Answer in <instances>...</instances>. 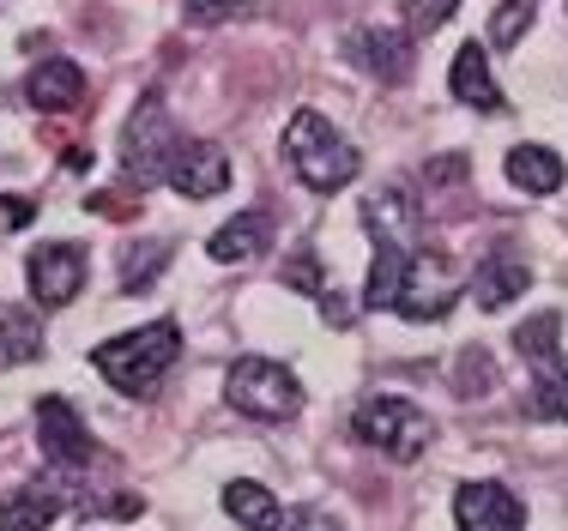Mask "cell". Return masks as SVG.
Instances as JSON below:
<instances>
[{"mask_svg": "<svg viewBox=\"0 0 568 531\" xmlns=\"http://www.w3.org/2000/svg\"><path fill=\"white\" fill-rule=\"evenodd\" d=\"M85 290V248L79 242H37L31 254V296L43 308H67Z\"/></svg>", "mask_w": 568, "mask_h": 531, "instance_id": "obj_7", "label": "cell"}, {"mask_svg": "<svg viewBox=\"0 0 568 531\" xmlns=\"http://www.w3.org/2000/svg\"><path fill=\"white\" fill-rule=\"evenodd\" d=\"M454 520L459 531H526V508L503 483H459Z\"/></svg>", "mask_w": 568, "mask_h": 531, "instance_id": "obj_10", "label": "cell"}, {"mask_svg": "<svg viewBox=\"0 0 568 531\" xmlns=\"http://www.w3.org/2000/svg\"><path fill=\"white\" fill-rule=\"evenodd\" d=\"M224 399L236 405L242 417H254V423H284V417L303 411V387H296V375L284 369L273 357H236L224 375Z\"/></svg>", "mask_w": 568, "mask_h": 531, "instance_id": "obj_3", "label": "cell"}, {"mask_svg": "<svg viewBox=\"0 0 568 531\" xmlns=\"http://www.w3.org/2000/svg\"><path fill=\"white\" fill-rule=\"evenodd\" d=\"M526 284H532V272H526L520 254H514V248H490V254L478 261V272H471L466 290L478 296V308H490V315H496V308H508L514 296L526 290Z\"/></svg>", "mask_w": 568, "mask_h": 531, "instance_id": "obj_12", "label": "cell"}, {"mask_svg": "<svg viewBox=\"0 0 568 531\" xmlns=\"http://www.w3.org/2000/svg\"><path fill=\"white\" fill-rule=\"evenodd\" d=\"M508 182L526 194H557L562 187V157L550 145H514L508 152Z\"/></svg>", "mask_w": 568, "mask_h": 531, "instance_id": "obj_19", "label": "cell"}, {"mask_svg": "<svg viewBox=\"0 0 568 531\" xmlns=\"http://www.w3.org/2000/svg\"><path fill=\"white\" fill-rule=\"evenodd\" d=\"M37 447H43V459L49 466H61V471H79V466H91V435L85 423H79V411L67 399H43L37 405Z\"/></svg>", "mask_w": 568, "mask_h": 531, "instance_id": "obj_9", "label": "cell"}, {"mask_svg": "<svg viewBox=\"0 0 568 531\" xmlns=\"http://www.w3.org/2000/svg\"><path fill=\"white\" fill-rule=\"evenodd\" d=\"M24 98H31V109H43V115H67V109L85 103V73H79V61H67V54H49V61L24 79Z\"/></svg>", "mask_w": 568, "mask_h": 531, "instance_id": "obj_11", "label": "cell"}, {"mask_svg": "<svg viewBox=\"0 0 568 531\" xmlns=\"http://www.w3.org/2000/svg\"><path fill=\"white\" fill-rule=\"evenodd\" d=\"M266 242H273L266 212H242V217H230V224L212 229L206 254H212L219 266H248V261H261V254H266Z\"/></svg>", "mask_w": 568, "mask_h": 531, "instance_id": "obj_13", "label": "cell"}, {"mask_svg": "<svg viewBox=\"0 0 568 531\" xmlns=\"http://www.w3.org/2000/svg\"><path fill=\"white\" fill-rule=\"evenodd\" d=\"M175 362H182V326L175 320H152V326H140V333L103 338V345L91 350V369L110 380L115 392H128V399L158 392V380H164Z\"/></svg>", "mask_w": 568, "mask_h": 531, "instance_id": "obj_1", "label": "cell"}, {"mask_svg": "<svg viewBox=\"0 0 568 531\" xmlns=\"http://www.w3.org/2000/svg\"><path fill=\"white\" fill-rule=\"evenodd\" d=\"M284 284H296V290L321 296V272H315V261H308V254H296V261L284 266Z\"/></svg>", "mask_w": 568, "mask_h": 531, "instance_id": "obj_28", "label": "cell"}, {"mask_svg": "<svg viewBox=\"0 0 568 531\" xmlns=\"http://www.w3.org/2000/svg\"><path fill=\"white\" fill-rule=\"evenodd\" d=\"M557 333H562V320L557 315H538V320H526L520 333H514V345H520V357H532L538 369H562V345H557Z\"/></svg>", "mask_w": 568, "mask_h": 531, "instance_id": "obj_21", "label": "cell"}, {"mask_svg": "<svg viewBox=\"0 0 568 531\" xmlns=\"http://www.w3.org/2000/svg\"><path fill=\"white\" fill-rule=\"evenodd\" d=\"M496 387V362H490V350H459V369H454V392L459 399H484V392Z\"/></svg>", "mask_w": 568, "mask_h": 531, "instance_id": "obj_23", "label": "cell"}, {"mask_svg": "<svg viewBox=\"0 0 568 531\" xmlns=\"http://www.w3.org/2000/svg\"><path fill=\"white\" fill-rule=\"evenodd\" d=\"M351 435H357L363 447H375V453L399 459V466H412V459L429 453V441H436V423H429L424 411H417L412 399H363L357 417H351Z\"/></svg>", "mask_w": 568, "mask_h": 531, "instance_id": "obj_4", "label": "cell"}, {"mask_svg": "<svg viewBox=\"0 0 568 531\" xmlns=\"http://www.w3.org/2000/svg\"><path fill=\"white\" fill-rule=\"evenodd\" d=\"M164 182H170L182 200H212V194H224V187H230V157H224V145H212V140H182V145L170 152Z\"/></svg>", "mask_w": 568, "mask_h": 531, "instance_id": "obj_8", "label": "cell"}, {"mask_svg": "<svg viewBox=\"0 0 568 531\" xmlns=\"http://www.w3.org/2000/svg\"><path fill=\"white\" fill-rule=\"evenodd\" d=\"M175 145H182V133H175L164 98L145 91L140 109L128 115V133H121V163H128V175H140V182H164Z\"/></svg>", "mask_w": 568, "mask_h": 531, "instance_id": "obj_5", "label": "cell"}, {"mask_svg": "<svg viewBox=\"0 0 568 531\" xmlns=\"http://www.w3.org/2000/svg\"><path fill=\"white\" fill-rule=\"evenodd\" d=\"M405 261H412V248H399V242H375V266H369V290H363V308H394V303H399Z\"/></svg>", "mask_w": 568, "mask_h": 531, "instance_id": "obj_20", "label": "cell"}, {"mask_svg": "<svg viewBox=\"0 0 568 531\" xmlns=\"http://www.w3.org/2000/svg\"><path fill=\"white\" fill-rule=\"evenodd\" d=\"M224 513H230L242 531H278V520H284V508H278L273 489H266V483H248V478L224 483Z\"/></svg>", "mask_w": 568, "mask_h": 531, "instance_id": "obj_17", "label": "cell"}, {"mask_svg": "<svg viewBox=\"0 0 568 531\" xmlns=\"http://www.w3.org/2000/svg\"><path fill=\"white\" fill-rule=\"evenodd\" d=\"M296 531H333V525H321V520H303V525H296Z\"/></svg>", "mask_w": 568, "mask_h": 531, "instance_id": "obj_33", "label": "cell"}, {"mask_svg": "<svg viewBox=\"0 0 568 531\" xmlns=\"http://www.w3.org/2000/svg\"><path fill=\"white\" fill-rule=\"evenodd\" d=\"M459 290H466V284H459V272H454L448 254H412V261H405L394 308L405 320H442L459 303Z\"/></svg>", "mask_w": 568, "mask_h": 531, "instance_id": "obj_6", "label": "cell"}, {"mask_svg": "<svg viewBox=\"0 0 568 531\" xmlns=\"http://www.w3.org/2000/svg\"><path fill=\"white\" fill-rule=\"evenodd\" d=\"M164 261H170V242H145V248H128V261H121V290L140 296L145 284L164 272Z\"/></svg>", "mask_w": 568, "mask_h": 531, "instance_id": "obj_24", "label": "cell"}, {"mask_svg": "<svg viewBox=\"0 0 568 531\" xmlns=\"http://www.w3.org/2000/svg\"><path fill=\"white\" fill-rule=\"evenodd\" d=\"M526 24H532V0H503L490 12V49H514Z\"/></svg>", "mask_w": 568, "mask_h": 531, "instance_id": "obj_25", "label": "cell"}, {"mask_svg": "<svg viewBox=\"0 0 568 531\" xmlns=\"http://www.w3.org/2000/svg\"><path fill=\"white\" fill-rule=\"evenodd\" d=\"M61 520V489L49 483H24L0 501V531H49Z\"/></svg>", "mask_w": 568, "mask_h": 531, "instance_id": "obj_15", "label": "cell"}, {"mask_svg": "<svg viewBox=\"0 0 568 531\" xmlns=\"http://www.w3.org/2000/svg\"><path fill=\"white\" fill-rule=\"evenodd\" d=\"M459 175H466V157H442V163H429V170H424V182L442 187V182H459Z\"/></svg>", "mask_w": 568, "mask_h": 531, "instance_id": "obj_31", "label": "cell"}, {"mask_svg": "<svg viewBox=\"0 0 568 531\" xmlns=\"http://www.w3.org/2000/svg\"><path fill=\"white\" fill-rule=\"evenodd\" d=\"M532 411H538V417H557V423H568V375H562V369L538 375V387H532Z\"/></svg>", "mask_w": 568, "mask_h": 531, "instance_id": "obj_26", "label": "cell"}, {"mask_svg": "<svg viewBox=\"0 0 568 531\" xmlns=\"http://www.w3.org/2000/svg\"><path fill=\"white\" fill-rule=\"evenodd\" d=\"M236 7H242V0H187V19H194V24H219Z\"/></svg>", "mask_w": 568, "mask_h": 531, "instance_id": "obj_29", "label": "cell"}, {"mask_svg": "<svg viewBox=\"0 0 568 531\" xmlns=\"http://www.w3.org/2000/svg\"><path fill=\"white\" fill-rule=\"evenodd\" d=\"M405 31L412 37H424V31H436V24H448L454 12H459V0H405Z\"/></svg>", "mask_w": 568, "mask_h": 531, "instance_id": "obj_27", "label": "cell"}, {"mask_svg": "<svg viewBox=\"0 0 568 531\" xmlns=\"http://www.w3.org/2000/svg\"><path fill=\"white\" fill-rule=\"evenodd\" d=\"M31 217V200H7V224H24Z\"/></svg>", "mask_w": 568, "mask_h": 531, "instance_id": "obj_32", "label": "cell"}, {"mask_svg": "<svg viewBox=\"0 0 568 531\" xmlns=\"http://www.w3.org/2000/svg\"><path fill=\"white\" fill-rule=\"evenodd\" d=\"M284 157H291V170L303 175V187H315V194H339V187H351L363 170L357 145H351L327 115H315V109H296L291 115V127H284Z\"/></svg>", "mask_w": 568, "mask_h": 531, "instance_id": "obj_2", "label": "cell"}, {"mask_svg": "<svg viewBox=\"0 0 568 531\" xmlns=\"http://www.w3.org/2000/svg\"><path fill=\"white\" fill-rule=\"evenodd\" d=\"M363 217H369L375 242H399V248H412V242H417V200L399 194V187H387L382 200H369Z\"/></svg>", "mask_w": 568, "mask_h": 531, "instance_id": "obj_18", "label": "cell"}, {"mask_svg": "<svg viewBox=\"0 0 568 531\" xmlns=\"http://www.w3.org/2000/svg\"><path fill=\"white\" fill-rule=\"evenodd\" d=\"M85 212H103V217H133L140 212V200H110V194H91Z\"/></svg>", "mask_w": 568, "mask_h": 531, "instance_id": "obj_30", "label": "cell"}, {"mask_svg": "<svg viewBox=\"0 0 568 531\" xmlns=\"http://www.w3.org/2000/svg\"><path fill=\"white\" fill-rule=\"evenodd\" d=\"M351 54H357L375 79H387V85H399V79L412 73V43H405L399 31H351Z\"/></svg>", "mask_w": 568, "mask_h": 531, "instance_id": "obj_16", "label": "cell"}, {"mask_svg": "<svg viewBox=\"0 0 568 531\" xmlns=\"http://www.w3.org/2000/svg\"><path fill=\"white\" fill-rule=\"evenodd\" d=\"M43 357V326L31 315H0V362H37Z\"/></svg>", "mask_w": 568, "mask_h": 531, "instance_id": "obj_22", "label": "cell"}, {"mask_svg": "<svg viewBox=\"0 0 568 531\" xmlns=\"http://www.w3.org/2000/svg\"><path fill=\"white\" fill-rule=\"evenodd\" d=\"M448 85H454V98H459V103L484 109V115H496V109H503V85L490 79V61H484V49H478V43H459L454 67H448Z\"/></svg>", "mask_w": 568, "mask_h": 531, "instance_id": "obj_14", "label": "cell"}]
</instances>
